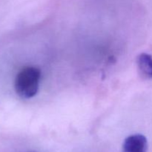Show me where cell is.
<instances>
[{"label":"cell","mask_w":152,"mask_h":152,"mask_svg":"<svg viewBox=\"0 0 152 152\" xmlns=\"http://www.w3.org/2000/svg\"><path fill=\"white\" fill-rule=\"evenodd\" d=\"M41 72L35 67H25L16 75L14 88L16 94L23 99H30L37 94L39 90Z\"/></svg>","instance_id":"1"},{"label":"cell","mask_w":152,"mask_h":152,"mask_svg":"<svg viewBox=\"0 0 152 152\" xmlns=\"http://www.w3.org/2000/svg\"><path fill=\"white\" fill-rule=\"evenodd\" d=\"M148 141L142 134H133L128 137L123 142L122 152H146Z\"/></svg>","instance_id":"2"},{"label":"cell","mask_w":152,"mask_h":152,"mask_svg":"<svg viewBox=\"0 0 152 152\" xmlns=\"http://www.w3.org/2000/svg\"><path fill=\"white\" fill-rule=\"evenodd\" d=\"M138 69L141 75L146 79L152 80V56L146 53H142L138 56L137 59Z\"/></svg>","instance_id":"3"},{"label":"cell","mask_w":152,"mask_h":152,"mask_svg":"<svg viewBox=\"0 0 152 152\" xmlns=\"http://www.w3.org/2000/svg\"><path fill=\"white\" fill-rule=\"evenodd\" d=\"M26 152H37V151H26Z\"/></svg>","instance_id":"4"}]
</instances>
